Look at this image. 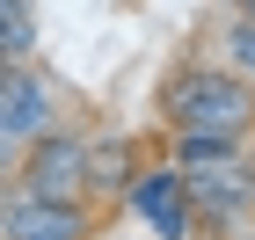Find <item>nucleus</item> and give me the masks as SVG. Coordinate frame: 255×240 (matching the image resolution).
I'll use <instances>...</instances> for the list:
<instances>
[{
    "label": "nucleus",
    "mask_w": 255,
    "mask_h": 240,
    "mask_svg": "<svg viewBox=\"0 0 255 240\" xmlns=\"http://www.w3.org/2000/svg\"><path fill=\"white\" fill-rule=\"evenodd\" d=\"M131 182V146L110 139V146H88V189H124Z\"/></svg>",
    "instance_id": "6"
},
{
    "label": "nucleus",
    "mask_w": 255,
    "mask_h": 240,
    "mask_svg": "<svg viewBox=\"0 0 255 240\" xmlns=\"http://www.w3.org/2000/svg\"><path fill=\"white\" fill-rule=\"evenodd\" d=\"M7 153H15V139H0V175H7V167H15V160H7Z\"/></svg>",
    "instance_id": "9"
},
{
    "label": "nucleus",
    "mask_w": 255,
    "mask_h": 240,
    "mask_svg": "<svg viewBox=\"0 0 255 240\" xmlns=\"http://www.w3.org/2000/svg\"><path fill=\"white\" fill-rule=\"evenodd\" d=\"M241 15H255V0H241Z\"/></svg>",
    "instance_id": "10"
},
{
    "label": "nucleus",
    "mask_w": 255,
    "mask_h": 240,
    "mask_svg": "<svg viewBox=\"0 0 255 240\" xmlns=\"http://www.w3.org/2000/svg\"><path fill=\"white\" fill-rule=\"evenodd\" d=\"M124 204L138 211V226L160 240H190L197 233V211H190V189H182V175L160 160V167H138L131 182H124Z\"/></svg>",
    "instance_id": "3"
},
{
    "label": "nucleus",
    "mask_w": 255,
    "mask_h": 240,
    "mask_svg": "<svg viewBox=\"0 0 255 240\" xmlns=\"http://www.w3.org/2000/svg\"><path fill=\"white\" fill-rule=\"evenodd\" d=\"M0 51H7V59L29 51V7H22V0H0Z\"/></svg>",
    "instance_id": "8"
},
{
    "label": "nucleus",
    "mask_w": 255,
    "mask_h": 240,
    "mask_svg": "<svg viewBox=\"0 0 255 240\" xmlns=\"http://www.w3.org/2000/svg\"><path fill=\"white\" fill-rule=\"evenodd\" d=\"M160 117L175 131H219V139H248L255 131V87L226 66H182L160 87Z\"/></svg>",
    "instance_id": "1"
},
{
    "label": "nucleus",
    "mask_w": 255,
    "mask_h": 240,
    "mask_svg": "<svg viewBox=\"0 0 255 240\" xmlns=\"http://www.w3.org/2000/svg\"><path fill=\"white\" fill-rule=\"evenodd\" d=\"M51 117H59V102H51V80L29 73L22 59L0 66V139L29 146L37 131H51Z\"/></svg>",
    "instance_id": "4"
},
{
    "label": "nucleus",
    "mask_w": 255,
    "mask_h": 240,
    "mask_svg": "<svg viewBox=\"0 0 255 240\" xmlns=\"http://www.w3.org/2000/svg\"><path fill=\"white\" fill-rule=\"evenodd\" d=\"M226 73L255 80V15H234V22H226Z\"/></svg>",
    "instance_id": "7"
},
{
    "label": "nucleus",
    "mask_w": 255,
    "mask_h": 240,
    "mask_svg": "<svg viewBox=\"0 0 255 240\" xmlns=\"http://www.w3.org/2000/svg\"><path fill=\"white\" fill-rule=\"evenodd\" d=\"M15 189L51 197V204H80L88 197V146L66 139V131H37L15 160Z\"/></svg>",
    "instance_id": "2"
},
{
    "label": "nucleus",
    "mask_w": 255,
    "mask_h": 240,
    "mask_svg": "<svg viewBox=\"0 0 255 240\" xmlns=\"http://www.w3.org/2000/svg\"><path fill=\"white\" fill-rule=\"evenodd\" d=\"M0 240H88V211L15 189V197H0Z\"/></svg>",
    "instance_id": "5"
}]
</instances>
